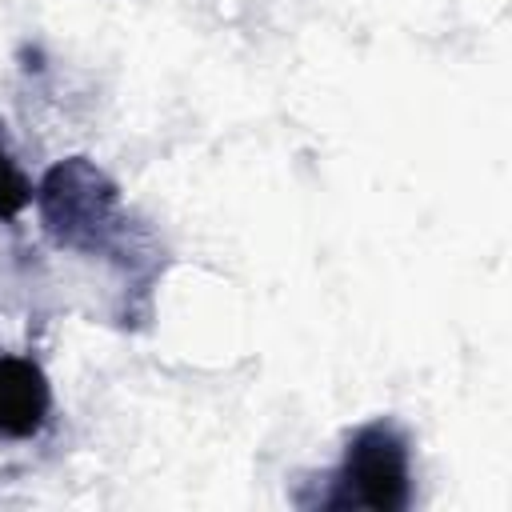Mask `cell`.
Masks as SVG:
<instances>
[{
  "mask_svg": "<svg viewBox=\"0 0 512 512\" xmlns=\"http://www.w3.org/2000/svg\"><path fill=\"white\" fill-rule=\"evenodd\" d=\"M36 212L56 248L104 256L124 240V200L116 180L88 156L56 160L36 184Z\"/></svg>",
  "mask_w": 512,
  "mask_h": 512,
  "instance_id": "6da1fadb",
  "label": "cell"
},
{
  "mask_svg": "<svg viewBox=\"0 0 512 512\" xmlns=\"http://www.w3.org/2000/svg\"><path fill=\"white\" fill-rule=\"evenodd\" d=\"M412 504V448L392 420L360 424L336 472L328 476V496L320 508H368V512H404Z\"/></svg>",
  "mask_w": 512,
  "mask_h": 512,
  "instance_id": "7a4b0ae2",
  "label": "cell"
},
{
  "mask_svg": "<svg viewBox=\"0 0 512 512\" xmlns=\"http://www.w3.org/2000/svg\"><path fill=\"white\" fill-rule=\"evenodd\" d=\"M52 384L28 356H0V440H28L48 424Z\"/></svg>",
  "mask_w": 512,
  "mask_h": 512,
  "instance_id": "3957f363",
  "label": "cell"
},
{
  "mask_svg": "<svg viewBox=\"0 0 512 512\" xmlns=\"http://www.w3.org/2000/svg\"><path fill=\"white\" fill-rule=\"evenodd\" d=\"M32 196H36V188H32V180L20 172V164L12 160L8 140H4V132H0V220H16V216L32 204Z\"/></svg>",
  "mask_w": 512,
  "mask_h": 512,
  "instance_id": "277c9868",
  "label": "cell"
}]
</instances>
